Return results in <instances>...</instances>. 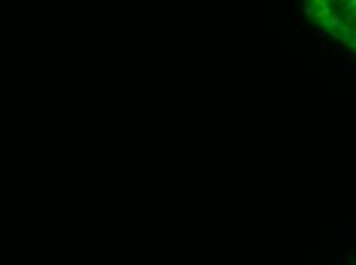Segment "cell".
Listing matches in <instances>:
<instances>
[{"label": "cell", "instance_id": "cell-1", "mask_svg": "<svg viewBox=\"0 0 356 265\" xmlns=\"http://www.w3.org/2000/svg\"><path fill=\"white\" fill-rule=\"evenodd\" d=\"M312 6L323 26L356 39V0H312Z\"/></svg>", "mask_w": 356, "mask_h": 265}]
</instances>
